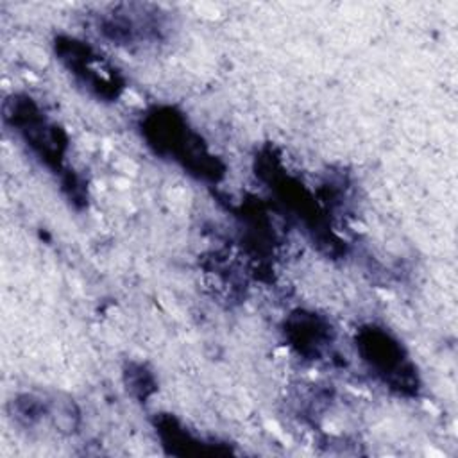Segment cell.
Returning <instances> with one entry per match:
<instances>
[{"instance_id": "5b68a950", "label": "cell", "mask_w": 458, "mask_h": 458, "mask_svg": "<svg viewBox=\"0 0 458 458\" xmlns=\"http://www.w3.org/2000/svg\"><path fill=\"white\" fill-rule=\"evenodd\" d=\"M100 36L114 45H141L161 38L163 20L150 5H114L97 18Z\"/></svg>"}, {"instance_id": "3957f363", "label": "cell", "mask_w": 458, "mask_h": 458, "mask_svg": "<svg viewBox=\"0 0 458 458\" xmlns=\"http://www.w3.org/2000/svg\"><path fill=\"white\" fill-rule=\"evenodd\" d=\"M356 349L367 367L388 388L403 395H415L419 377L404 347L386 329L365 326L356 333Z\"/></svg>"}, {"instance_id": "8992f818", "label": "cell", "mask_w": 458, "mask_h": 458, "mask_svg": "<svg viewBox=\"0 0 458 458\" xmlns=\"http://www.w3.org/2000/svg\"><path fill=\"white\" fill-rule=\"evenodd\" d=\"M284 336L299 354L317 360L333 344L335 329L322 315L297 310L284 320Z\"/></svg>"}, {"instance_id": "52a82bcc", "label": "cell", "mask_w": 458, "mask_h": 458, "mask_svg": "<svg viewBox=\"0 0 458 458\" xmlns=\"http://www.w3.org/2000/svg\"><path fill=\"white\" fill-rule=\"evenodd\" d=\"M157 437L166 449V453L175 456H206V454H224L225 449L208 444L195 435H191L184 426L177 422L172 415H159L156 419Z\"/></svg>"}, {"instance_id": "7a4b0ae2", "label": "cell", "mask_w": 458, "mask_h": 458, "mask_svg": "<svg viewBox=\"0 0 458 458\" xmlns=\"http://www.w3.org/2000/svg\"><path fill=\"white\" fill-rule=\"evenodd\" d=\"M2 116L47 168L59 174L61 179L70 174L64 166L68 138L57 123L45 116L36 100L21 93L11 95L2 106Z\"/></svg>"}, {"instance_id": "277c9868", "label": "cell", "mask_w": 458, "mask_h": 458, "mask_svg": "<svg viewBox=\"0 0 458 458\" xmlns=\"http://www.w3.org/2000/svg\"><path fill=\"white\" fill-rule=\"evenodd\" d=\"M54 48L59 63L88 93L100 100L120 97L123 89L122 75L93 47L75 38L57 36Z\"/></svg>"}, {"instance_id": "ba28073f", "label": "cell", "mask_w": 458, "mask_h": 458, "mask_svg": "<svg viewBox=\"0 0 458 458\" xmlns=\"http://www.w3.org/2000/svg\"><path fill=\"white\" fill-rule=\"evenodd\" d=\"M11 415L20 426L32 428V426L39 424L43 420V417L50 415V406L45 399H41L38 395L23 394L11 401Z\"/></svg>"}, {"instance_id": "9c48e42d", "label": "cell", "mask_w": 458, "mask_h": 458, "mask_svg": "<svg viewBox=\"0 0 458 458\" xmlns=\"http://www.w3.org/2000/svg\"><path fill=\"white\" fill-rule=\"evenodd\" d=\"M123 377H125L127 390L141 401H145L148 395L156 392V379L152 372L141 363H129L125 367Z\"/></svg>"}, {"instance_id": "6da1fadb", "label": "cell", "mask_w": 458, "mask_h": 458, "mask_svg": "<svg viewBox=\"0 0 458 458\" xmlns=\"http://www.w3.org/2000/svg\"><path fill=\"white\" fill-rule=\"evenodd\" d=\"M141 134L156 154L174 159L191 175L213 182L224 175L220 159L208 150L204 140L174 107L150 109L141 120Z\"/></svg>"}]
</instances>
